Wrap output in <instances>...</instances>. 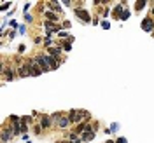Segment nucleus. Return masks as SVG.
<instances>
[{
    "label": "nucleus",
    "instance_id": "9b49d317",
    "mask_svg": "<svg viewBox=\"0 0 154 143\" xmlns=\"http://www.w3.org/2000/svg\"><path fill=\"white\" fill-rule=\"evenodd\" d=\"M40 126H42L44 129H49V128L53 126V121H51V117H47V115H40Z\"/></svg>",
    "mask_w": 154,
    "mask_h": 143
},
{
    "label": "nucleus",
    "instance_id": "c756f323",
    "mask_svg": "<svg viewBox=\"0 0 154 143\" xmlns=\"http://www.w3.org/2000/svg\"><path fill=\"white\" fill-rule=\"evenodd\" d=\"M63 28H68V30H70V23H68V21H65V23H63Z\"/></svg>",
    "mask_w": 154,
    "mask_h": 143
},
{
    "label": "nucleus",
    "instance_id": "393cba45",
    "mask_svg": "<svg viewBox=\"0 0 154 143\" xmlns=\"http://www.w3.org/2000/svg\"><path fill=\"white\" fill-rule=\"evenodd\" d=\"M25 19H26V23H32V21H33L32 14H25Z\"/></svg>",
    "mask_w": 154,
    "mask_h": 143
},
{
    "label": "nucleus",
    "instance_id": "b1692460",
    "mask_svg": "<svg viewBox=\"0 0 154 143\" xmlns=\"http://www.w3.org/2000/svg\"><path fill=\"white\" fill-rule=\"evenodd\" d=\"M25 51H26V45H25V44H19V49H18V52H19V54H23Z\"/></svg>",
    "mask_w": 154,
    "mask_h": 143
},
{
    "label": "nucleus",
    "instance_id": "7c9ffc66",
    "mask_svg": "<svg viewBox=\"0 0 154 143\" xmlns=\"http://www.w3.org/2000/svg\"><path fill=\"white\" fill-rule=\"evenodd\" d=\"M40 42H42V38H40V37H35V44H37V45H39V44H40Z\"/></svg>",
    "mask_w": 154,
    "mask_h": 143
},
{
    "label": "nucleus",
    "instance_id": "a211bd4d",
    "mask_svg": "<svg viewBox=\"0 0 154 143\" xmlns=\"http://www.w3.org/2000/svg\"><path fill=\"white\" fill-rule=\"evenodd\" d=\"M117 129H119V124H117V122H114V124H110V126L105 129V133H107V135H110V133H116Z\"/></svg>",
    "mask_w": 154,
    "mask_h": 143
},
{
    "label": "nucleus",
    "instance_id": "6ab92c4d",
    "mask_svg": "<svg viewBox=\"0 0 154 143\" xmlns=\"http://www.w3.org/2000/svg\"><path fill=\"white\" fill-rule=\"evenodd\" d=\"M9 7H11V2H4V3H2V7H0V10H2V12H5Z\"/></svg>",
    "mask_w": 154,
    "mask_h": 143
},
{
    "label": "nucleus",
    "instance_id": "0eeeda50",
    "mask_svg": "<svg viewBox=\"0 0 154 143\" xmlns=\"http://www.w3.org/2000/svg\"><path fill=\"white\" fill-rule=\"evenodd\" d=\"M70 124H72V121H70L68 114H63V115H61V119L58 121V128H60V129H67Z\"/></svg>",
    "mask_w": 154,
    "mask_h": 143
},
{
    "label": "nucleus",
    "instance_id": "72a5a7b5",
    "mask_svg": "<svg viewBox=\"0 0 154 143\" xmlns=\"http://www.w3.org/2000/svg\"><path fill=\"white\" fill-rule=\"evenodd\" d=\"M153 37H154V31H153Z\"/></svg>",
    "mask_w": 154,
    "mask_h": 143
},
{
    "label": "nucleus",
    "instance_id": "5701e85b",
    "mask_svg": "<svg viewBox=\"0 0 154 143\" xmlns=\"http://www.w3.org/2000/svg\"><path fill=\"white\" fill-rule=\"evenodd\" d=\"M30 7H32V3H30V2H26V3L23 5V12L26 14V10H30Z\"/></svg>",
    "mask_w": 154,
    "mask_h": 143
},
{
    "label": "nucleus",
    "instance_id": "9d476101",
    "mask_svg": "<svg viewBox=\"0 0 154 143\" xmlns=\"http://www.w3.org/2000/svg\"><path fill=\"white\" fill-rule=\"evenodd\" d=\"M47 52H49V56L58 58V59H60V56H61V49H60L58 45H51V47L47 49Z\"/></svg>",
    "mask_w": 154,
    "mask_h": 143
},
{
    "label": "nucleus",
    "instance_id": "423d86ee",
    "mask_svg": "<svg viewBox=\"0 0 154 143\" xmlns=\"http://www.w3.org/2000/svg\"><path fill=\"white\" fill-rule=\"evenodd\" d=\"M142 30L144 31H154V19L153 17H144L142 19Z\"/></svg>",
    "mask_w": 154,
    "mask_h": 143
},
{
    "label": "nucleus",
    "instance_id": "f03ea898",
    "mask_svg": "<svg viewBox=\"0 0 154 143\" xmlns=\"http://www.w3.org/2000/svg\"><path fill=\"white\" fill-rule=\"evenodd\" d=\"M68 117H70V121H72V124H81L84 119H86V112L84 110H70L68 112Z\"/></svg>",
    "mask_w": 154,
    "mask_h": 143
},
{
    "label": "nucleus",
    "instance_id": "bb28decb",
    "mask_svg": "<svg viewBox=\"0 0 154 143\" xmlns=\"http://www.w3.org/2000/svg\"><path fill=\"white\" fill-rule=\"evenodd\" d=\"M102 28H105V30L110 28V23H109V21H102Z\"/></svg>",
    "mask_w": 154,
    "mask_h": 143
},
{
    "label": "nucleus",
    "instance_id": "a878e982",
    "mask_svg": "<svg viewBox=\"0 0 154 143\" xmlns=\"http://www.w3.org/2000/svg\"><path fill=\"white\" fill-rule=\"evenodd\" d=\"M9 24H11V30H14V28H19V24H18L16 21H11Z\"/></svg>",
    "mask_w": 154,
    "mask_h": 143
},
{
    "label": "nucleus",
    "instance_id": "20e7f679",
    "mask_svg": "<svg viewBox=\"0 0 154 143\" xmlns=\"http://www.w3.org/2000/svg\"><path fill=\"white\" fill-rule=\"evenodd\" d=\"M75 16L82 21V23H89V19H91V16H89V12L86 10V9H75Z\"/></svg>",
    "mask_w": 154,
    "mask_h": 143
},
{
    "label": "nucleus",
    "instance_id": "f257e3e1",
    "mask_svg": "<svg viewBox=\"0 0 154 143\" xmlns=\"http://www.w3.org/2000/svg\"><path fill=\"white\" fill-rule=\"evenodd\" d=\"M26 68H28V72H30V77H40L44 72H42V68L37 65V59L35 58H28L26 59Z\"/></svg>",
    "mask_w": 154,
    "mask_h": 143
},
{
    "label": "nucleus",
    "instance_id": "4be33fe9",
    "mask_svg": "<svg viewBox=\"0 0 154 143\" xmlns=\"http://www.w3.org/2000/svg\"><path fill=\"white\" fill-rule=\"evenodd\" d=\"M58 35H60L61 38H67V37H68V31H67V30H61V31H60ZM68 38H70V37H68Z\"/></svg>",
    "mask_w": 154,
    "mask_h": 143
},
{
    "label": "nucleus",
    "instance_id": "f8f14e48",
    "mask_svg": "<svg viewBox=\"0 0 154 143\" xmlns=\"http://www.w3.org/2000/svg\"><path fill=\"white\" fill-rule=\"evenodd\" d=\"M46 17H47V21H51V23H58V21H60L58 14L53 12V10H47V12H46Z\"/></svg>",
    "mask_w": 154,
    "mask_h": 143
},
{
    "label": "nucleus",
    "instance_id": "dca6fc26",
    "mask_svg": "<svg viewBox=\"0 0 154 143\" xmlns=\"http://www.w3.org/2000/svg\"><path fill=\"white\" fill-rule=\"evenodd\" d=\"M146 5H147V0H137V2H135V10L139 12V10H142Z\"/></svg>",
    "mask_w": 154,
    "mask_h": 143
},
{
    "label": "nucleus",
    "instance_id": "39448f33",
    "mask_svg": "<svg viewBox=\"0 0 154 143\" xmlns=\"http://www.w3.org/2000/svg\"><path fill=\"white\" fill-rule=\"evenodd\" d=\"M35 59H37V65L42 68V72H44V73H46V72H51V68H49V65H47V61H46L44 54H37V56H35Z\"/></svg>",
    "mask_w": 154,
    "mask_h": 143
},
{
    "label": "nucleus",
    "instance_id": "1a4fd4ad",
    "mask_svg": "<svg viewBox=\"0 0 154 143\" xmlns=\"http://www.w3.org/2000/svg\"><path fill=\"white\" fill-rule=\"evenodd\" d=\"M16 70H18V77H21V79L30 77V72H28V68H26V63H25V65H19Z\"/></svg>",
    "mask_w": 154,
    "mask_h": 143
},
{
    "label": "nucleus",
    "instance_id": "c85d7f7f",
    "mask_svg": "<svg viewBox=\"0 0 154 143\" xmlns=\"http://www.w3.org/2000/svg\"><path fill=\"white\" fill-rule=\"evenodd\" d=\"M116 143H128V140H126V138H117Z\"/></svg>",
    "mask_w": 154,
    "mask_h": 143
},
{
    "label": "nucleus",
    "instance_id": "4468645a",
    "mask_svg": "<svg viewBox=\"0 0 154 143\" xmlns=\"http://www.w3.org/2000/svg\"><path fill=\"white\" fill-rule=\"evenodd\" d=\"M47 7H49V9H51L53 12H54V10H56V12H61V7H60V2H47Z\"/></svg>",
    "mask_w": 154,
    "mask_h": 143
},
{
    "label": "nucleus",
    "instance_id": "6e6552de",
    "mask_svg": "<svg viewBox=\"0 0 154 143\" xmlns=\"http://www.w3.org/2000/svg\"><path fill=\"white\" fill-rule=\"evenodd\" d=\"M12 136H14L12 129H9V128H5V126H4V129H2V143H7Z\"/></svg>",
    "mask_w": 154,
    "mask_h": 143
},
{
    "label": "nucleus",
    "instance_id": "2f4dec72",
    "mask_svg": "<svg viewBox=\"0 0 154 143\" xmlns=\"http://www.w3.org/2000/svg\"><path fill=\"white\" fill-rule=\"evenodd\" d=\"M105 143H116V140H109V142H105Z\"/></svg>",
    "mask_w": 154,
    "mask_h": 143
},
{
    "label": "nucleus",
    "instance_id": "f3484780",
    "mask_svg": "<svg viewBox=\"0 0 154 143\" xmlns=\"http://www.w3.org/2000/svg\"><path fill=\"white\" fill-rule=\"evenodd\" d=\"M61 115H63V112H54V114H51L49 117H51V121H53L54 124H58V121L61 119Z\"/></svg>",
    "mask_w": 154,
    "mask_h": 143
},
{
    "label": "nucleus",
    "instance_id": "412c9836",
    "mask_svg": "<svg viewBox=\"0 0 154 143\" xmlns=\"http://www.w3.org/2000/svg\"><path fill=\"white\" fill-rule=\"evenodd\" d=\"M18 31H19L21 35H26V33H25V31H26V26H25V24H19V28H18Z\"/></svg>",
    "mask_w": 154,
    "mask_h": 143
},
{
    "label": "nucleus",
    "instance_id": "7ed1b4c3",
    "mask_svg": "<svg viewBox=\"0 0 154 143\" xmlns=\"http://www.w3.org/2000/svg\"><path fill=\"white\" fill-rule=\"evenodd\" d=\"M2 73L5 75L4 79H5L7 82H11V80H14V79L18 77V70H16V68H12V66H7L5 63H4V66H2Z\"/></svg>",
    "mask_w": 154,
    "mask_h": 143
},
{
    "label": "nucleus",
    "instance_id": "cd10ccee",
    "mask_svg": "<svg viewBox=\"0 0 154 143\" xmlns=\"http://www.w3.org/2000/svg\"><path fill=\"white\" fill-rule=\"evenodd\" d=\"M14 37H16V30H11V31H9V38H11V40H12V38H14Z\"/></svg>",
    "mask_w": 154,
    "mask_h": 143
},
{
    "label": "nucleus",
    "instance_id": "2eb2a0df",
    "mask_svg": "<svg viewBox=\"0 0 154 143\" xmlns=\"http://www.w3.org/2000/svg\"><path fill=\"white\" fill-rule=\"evenodd\" d=\"M72 42H74V37H70L67 42H63V51L65 52H70L72 51Z\"/></svg>",
    "mask_w": 154,
    "mask_h": 143
},
{
    "label": "nucleus",
    "instance_id": "ddd939ff",
    "mask_svg": "<svg viewBox=\"0 0 154 143\" xmlns=\"http://www.w3.org/2000/svg\"><path fill=\"white\" fill-rule=\"evenodd\" d=\"M95 135H96L95 131H88V133H84V135L81 136V138H82V143H88V142H91V140L95 138Z\"/></svg>",
    "mask_w": 154,
    "mask_h": 143
},
{
    "label": "nucleus",
    "instance_id": "473e14b6",
    "mask_svg": "<svg viewBox=\"0 0 154 143\" xmlns=\"http://www.w3.org/2000/svg\"><path fill=\"white\" fill-rule=\"evenodd\" d=\"M151 14H153V16H154V7H153V9H151Z\"/></svg>",
    "mask_w": 154,
    "mask_h": 143
},
{
    "label": "nucleus",
    "instance_id": "aec40b11",
    "mask_svg": "<svg viewBox=\"0 0 154 143\" xmlns=\"http://www.w3.org/2000/svg\"><path fill=\"white\" fill-rule=\"evenodd\" d=\"M128 17H130V10H124V12L121 14V17H119V19H123V21H126Z\"/></svg>",
    "mask_w": 154,
    "mask_h": 143
}]
</instances>
